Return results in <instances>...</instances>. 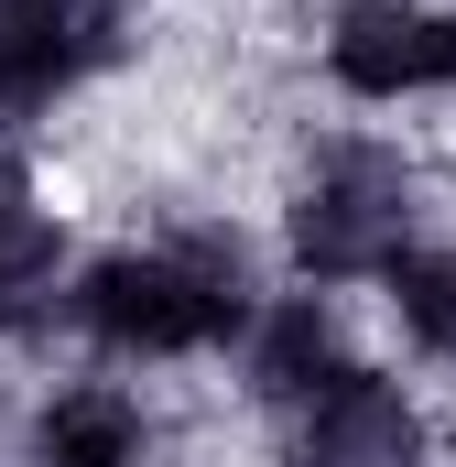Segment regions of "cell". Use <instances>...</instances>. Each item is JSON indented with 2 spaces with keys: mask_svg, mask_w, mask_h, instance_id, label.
<instances>
[{
  "mask_svg": "<svg viewBox=\"0 0 456 467\" xmlns=\"http://www.w3.org/2000/svg\"><path fill=\"white\" fill-rule=\"evenodd\" d=\"M261 305V250L228 218H174L152 239H109L66 272L55 327L109 369H185V358H228Z\"/></svg>",
  "mask_w": 456,
  "mask_h": 467,
  "instance_id": "cell-1",
  "label": "cell"
},
{
  "mask_svg": "<svg viewBox=\"0 0 456 467\" xmlns=\"http://www.w3.org/2000/svg\"><path fill=\"white\" fill-rule=\"evenodd\" d=\"M424 239V163L380 130H337L305 152L294 196H283V272L305 294L380 283L402 250Z\"/></svg>",
  "mask_w": 456,
  "mask_h": 467,
  "instance_id": "cell-2",
  "label": "cell"
},
{
  "mask_svg": "<svg viewBox=\"0 0 456 467\" xmlns=\"http://www.w3.org/2000/svg\"><path fill=\"white\" fill-rule=\"evenodd\" d=\"M130 0H0V152H22V130L88 99L130 55Z\"/></svg>",
  "mask_w": 456,
  "mask_h": 467,
  "instance_id": "cell-3",
  "label": "cell"
},
{
  "mask_svg": "<svg viewBox=\"0 0 456 467\" xmlns=\"http://www.w3.org/2000/svg\"><path fill=\"white\" fill-rule=\"evenodd\" d=\"M435 446H446V424L424 413V391L369 358L305 413H283V467H435Z\"/></svg>",
  "mask_w": 456,
  "mask_h": 467,
  "instance_id": "cell-4",
  "label": "cell"
},
{
  "mask_svg": "<svg viewBox=\"0 0 456 467\" xmlns=\"http://www.w3.org/2000/svg\"><path fill=\"white\" fill-rule=\"evenodd\" d=\"M316 66L358 109H424L435 99V0H326Z\"/></svg>",
  "mask_w": 456,
  "mask_h": 467,
  "instance_id": "cell-5",
  "label": "cell"
},
{
  "mask_svg": "<svg viewBox=\"0 0 456 467\" xmlns=\"http://www.w3.org/2000/svg\"><path fill=\"white\" fill-rule=\"evenodd\" d=\"M22 467H163V413L119 369H66L22 413Z\"/></svg>",
  "mask_w": 456,
  "mask_h": 467,
  "instance_id": "cell-6",
  "label": "cell"
},
{
  "mask_svg": "<svg viewBox=\"0 0 456 467\" xmlns=\"http://www.w3.org/2000/svg\"><path fill=\"white\" fill-rule=\"evenodd\" d=\"M347 369H358V348H347V316L326 305V294H261L250 305V327H239V402L250 413H305L316 391H337Z\"/></svg>",
  "mask_w": 456,
  "mask_h": 467,
  "instance_id": "cell-7",
  "label": "cell"
},
{
  "mask_svg": "<svg viewBox=\"0 0 456 467\" xmlns=\"http://www.w3.org/2000/svg\"><path fill=\"white\" fill-rule=\"evenodd\" d=\"M66 272H77V250H66V207L33 185V152H0V348H22V337L55 327Z\"/></svg>",
  "mask_w": 456,
  "mask_h": 467,
  "instance_id": "cell-8",
  "label": "cell"
},
{
  "mask_svg": "<svg viewBox=\"0 0 456 467\" xmlns=\"http://www.w3.org/2000/svg\"><path fill=\"white\" fill-rule=\"evenodd\" d=\"M380 305L402 327V348L456 369V239H413L391 272H380Z\"/></svg>",
  "mask_w": 456,
  "mask_h": 467,
  "instance_id": "cell-9",
  "label": "cell"
}]
</instances>
